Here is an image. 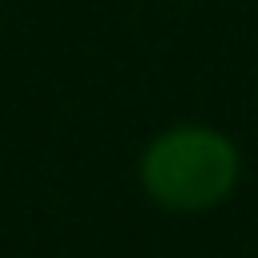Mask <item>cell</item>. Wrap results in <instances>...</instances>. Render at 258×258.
<instances>
[{"label": "cell", "instance_id": "cell-1", "mask_svg": "<svg viewBox=\"0 0 258 258\" xmlns=\"http://www.w3.org/2000/svg\"><path fill=\"white\" fill-rule=\"evenodd\" d=\"M137 177L161 210L206 214L234 194L242 157L238 145L210 125H173L141 149Z\"/></svg>", "mask_w": 258, "mask_h": 258}]
</instances>
